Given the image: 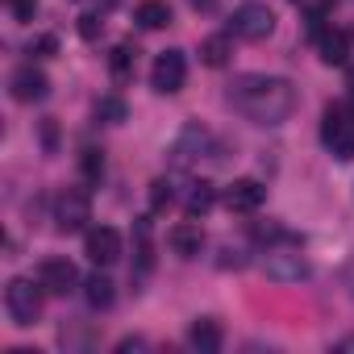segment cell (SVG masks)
<instances>
[{"label": "cell", "instance_id": "6da1fadb", "mask_svg": "<svg viewBox=\"0 0 354 354\" xmlns=\"http://www.w3.org/2000/svg\"><path fill=\"white\" fill-rule=\"evenodd\" d=\"M230 104L254 125H283L296 113V88L279 75H238L230 84Z\"/></svg>", "mask_w": 354, "mask_h": 354}, {"label": "cell", "instance_id": "7a4b0ae2", "mask_svg": "<svg viewBox=\"0 0 354 354\" xmlns=\"http://www.w3.org/2000/svg\"><path fill=\"white\" fill-rule=\"evenodd\" d=\"M321 142L329 146L333 158L354 162V113L346 104H329L325 121H321Z\"/></svg>", "mask_w": 354, "mask_h": 354}, {"label": "cell", "instance_id": "3957f363", "mask_svg": "<svg viewBox=\"0 0 354 354\" xmlns=\"http://www.w3.org/2000/svg\"><path fill=\"white\" fill-rule=\"evenodd\" d=\"M42 283H34V279H9V288H5V308H9V317H13V325H34L38 321V313H42Z\"/></svg>", "mask_w": 354, "mask_h": 354}, {"label": "cell", "instance_id": "277c9868", "mask_svg": "<svg viewBox=\"0 0 354 354\" xmlns=\"http://www.w3.org/2000/svg\"><path fill=\"white\" fill-rule=\"evenodd\" d=\"M184 80H188V59H184V50H162V55L154 59V67H150V88H154V92L171 96V92L184 88Z\"/></svg>", "mask_w": 354, "mask_h": 354}, {"label": "cell", "instance_id": "5b68a950", "mask_svg": "<svg viewBox=\"0 0 354 354\" xmlns=\"http://www.w3.org/2000/svg\"><path fill=\"white\" fill-rule=\"evenodd\" d=\"M55 221H59L63 234H80V230H88V221H92V201H88V192L67 188V192L59 196V205H55Z\"/></svg>", "mask_w": 354, "mask_h": 354}, {"label": "cell", "instance_id": "8992f818", "mask_svg": "<svg viewBox=\"0 0 354 354\" xmlns=\"http://www.w3.org/2000/svg\"><path fill=\"white\" fill-rule=\"evenodd\" d=\"M263 271H267V279H275V283H300V279H308V263H304V254H300L296 246H288V250H267V254H263Z\"/></svg>", "mask_w": 354, "mask_h": 354}, {"label": "cell", "instance_id": "52a82bcc", "mask_svg": "<svg viewBox=\"0 0 354 354\" xmlns=\"http://www.w3.org/2000/svg\"><path fill=\"white\" fill-rule=\"evenodd\" d=\"M234 34L246 38V42L271 38V34H275V13H271L267 5H242V9L234 13Z\"/></svg>", "mask_w": 354, "mask_h": 354}, {"label": "cell", "instance_id": "ba28073f", "mask_svg": "<svg viewBox=\"0 0 354 354\" xmlns=\"http://www.w3.org/2000/svg\"><path fill=\"white\" fill-rule=\"evenodd\" d=\"M38 283H42L50 296H67V292L80 288V271H75L71 259H46V263L38 267Z\"/></svg>", "mask_w": 354, "mask_h": 354}, {"label": "cell", "instance_id": "9c48e42d", "mask_svg": "<svg viewBox=\"0 0 354 354\" xmlns=\"http://www.w3.org/2000/svg\"><path fill=\"white\" fill-rule=\"evenodd\" d=\"M88 259H92L96 267L117 263V259H121V234H117L113 225H96V230H88Z\"/></svg>", "mask_w": 354, "mask_h": 354}, {"label": "cell", "instance_id": "30bf717a", "mask_svg": "<svg viewBox=\"0 0 354 354\" xmlns=\"http://www.w3.org/2000/svg\"><path fill=\"white\" fill-rule=\"evenodd\" d=\"M9 88H13V100H21V104H34V100H46V92H50V80H46L38 67H21V71H13Z\"/></svg>", "mask_w": 354, "mask_h": 354}, {"label": "cell", "instance_id": "8fae6325", "mask_svg": "<svg viewBox=\"0 0 354 354\" xmlns=\"http://www.w3.org/2000/svg\"><path fill=\"white\" fill-rule=\"evenodd\" d=\"M263 201H267V188H263L259 180H234V184L225 188V205H230V213H254Z\"/></svg>", "mask_w": 354, "mask_h": 354}, {"label": "cell", "instance_id": "7c38bea8", "mask_svg": "<svg viewBox=\"0 0 354 354\" xmlns=\"http://www.w3.org/2000/svg\"><path fill=\"white\" fill-rule=\"evenodd\" d=\"M167 246L180 254V259H196V254L205 250V230H201L196 221H180V225L167 234Z\"/></svg>", "mask_w": 354, "mask_h": 354}, {"label": "cell", "instance_id": "4fadbf2b", "mask_svg": "<svg viewBox=\"0 0 354 354\" xmlns=\"http://www.w3.org/2000/svg\"><path fill=\"white\" fill-rule=\"evenodd\" d=\"M350 50H354V34L350 30H325L321 34V63L337 67V63L350 59Z\"/></svg>", "mask_w": 354, "mask_h": 354}, {"label": "cell", "instance_id": "5bb4252c", "mask_svg": "<svg viewBox=\"0 0 354 354\" xmlns=\"http://www.w3.org/2000/svg\"><path fill=\"white\" fill-rule=\"evenodd\" d=\"M209 142H213V138H209L201 125H188V129L180 133V142H175V150H171V154H175V162H180V167H188V162H196V158L205 154V146H209Z\"/></svg>", "mask_w": 354, "mask_h": 354}, {"label": "cell", "instance_id": "9a60e30c", "mask_svg": "<svg viewBox=\"0 0 354 354\" xmlns=\"http://www.w3.org/2000/svg\"><path fill=\"white\" fill-rule=\"evenodd\" d=\"M188 342H192V350H201V354H217L221 342H225V333H221V325H217L213 317H205V321H196V325L188 329Z\"/></svg>", "mask_w": 354, "mask_h": 354}, {"label": "cell", "instance_id": "2e32d148", "mask_svg": "<svg viewBox=\"0 0 354 354\" xmlns=\"http://www.w3.org/2000/svg\"><path fill=\"white\" fill-rule=\"evenodd\" d=\"M133 17L142 30H162V26H171V5L167 0H142Z\"/></svg>", "mask_w": 354, "mask_h": 354}, {"label": "cell", "instance_id": "e0dca14e", "mask_svg": "<svg viewBox=\"0 0 354 354\" xmlns=\"http://www.w3.org/2000/svg\"><path fill=\"white\" fill-rule=\"evenodd\" d=\"M84 300L92 304V308H109L113 304V279L109 275H92V279H84Z\"/></svg>", "mask_w": 354, "mask_h": 354}, {"label": "cell", "instance_id": "ac0fdd59", "mask_svg": "<svg viewBox=\"0 0 354 354\" xmlns=\"http://www.w3.org/2000/svg\"><path fill=\"white\" fill-rule=\"evenodd\" d=\"M225 59H230V38L225 34H213V38L201 42V63L205 67H225Z\"/></svg>", "mask_w": 354, "mask_h": 354}, {"label": "cell", "instance_id": "d6986e66", "mask_svg": "<svg viewBox=\"0 0 354 354\" xmlns=\"http://www.w3.org/2000/svg\"><path fill=\"white\" fill-rule=\"evenodd\" d=\"M213 201H217V192H213V184H192V192H188V213L196 217V213H209L213 209Z\"/></svg>", "mask_w": 354, "mask_h": 354}, {"label": "cell", "instance_id": "ffe728a7", "mask_svg": "<svg viewBox=\"0 0 354 354\" xmlns=\"http://www.w3.org/2000/svg\"><path fill=\"white\" fill-rule=\"evenodd\" d=\"M133 55H138V50H129V46H117V50H113L109 67H113V75H117V80H125V75L133 71Z\"/></svg>", "mask_w": 354, "mask_h": 354}, {"label": "cell", "instance_id": "44dd1931", "mask_svg": "<svg viewBox=\"0 0 354 354\" xmlns=\"http://www.w3.org/2000/svg\"><path fill=\"white\" fill-rule=\"evenodd\" d=\"M96 117H100V121H125V100H121V96H104V100L96 104Z\"/></svg>", "mask_w": 354, "mask_h": 354}, {"label": "cell", "instance_id": "7402d4cb", "mask_svg": "<svg viewBox=\"0 0 354 354\" xmlns=\"http://www.w3.org/2000/svg\"><path fill=\"white\" fill-rule=\"evenodd\" d=\"M80 167H84V180H100V175H104V154L100 150H84V158H80Z\"/></svg>", "mask_w": 354, "mask_h": 354}, {"label": "cell", "instance_id": "603a6c76", "mask_svg": "<svg viewBox=\"0 0 354 354\" xmlns=\"http://www.w3.org/2000/svg\"><path fill=\"white\" fill-rule=\"evenodd\" d=\"M254 238H259V242H296V238H292L283 225H275V221H267V225H254ZM296 246H300V242H296Z\"/></svg>", "mask_w": 354, "mask_h": 354}, {"label": "cell", "instance_id": "cb8c5ba5", "mask_svg": "<svg viewBox=\"0 0 354 354\" xmlns=\"http://www.w3.org/2000/svg\"><path fill=\"white\" fill-rule=\"evenodd\" d=\"M100 34H104V21H100L96 13H84V17H80V38H84V42H96Z\"/></svg>", "mask_w": 354, "mask_h": 354}, {"label": "cell", "instance_id": "d4e9b609", "mask_svg": "<svg viewBox=\"0 0 354 354\" xmlns=\"http://www.w3.org/2000/svg\"><path fill=\"white\" fill-rule=\"evenodd\" d=\"M150 205H154V209H167V205H171V184H167V180H154V188H150Z\"/></svg>", "mask_w": 354, "mask_h": 354}, {"label": "cell", "instance_id": "484cf974", "mask_svg": "<svg viewBox=\"0 0 354 354\" xmlns=\"http://www.w3.org/2000/svg\"><path fill=\"white\" fill-rule=\"evenodd\" d=\"M9 9H13V17H17V21H30V17H34V9H38V0H9Z\"/></svg>", "mask_w": 354, "mask_h": 354}, {"label": "cell", "instance_id": "4316f807", "mask_svg": "<svg viewBox=\"0 0 354 354\" xmlns=\"http://www.w3.org/2000/svg\"><path fill=\"white\" fill-rule=\"evenodd\" d=\"M192 9H196V13H213V9H217V0H192Z\"/></svg>", "mask_w": 354, "mask_h": 354}, {"label": "cell", "instance_id": "83f0119b", "mask_svg": "<svg viewBox=\"0 0 354 354\" xmlns=\"http://www.w3.org/2000/svg\"><path fill=\"white\" fill-rule=\"evenodd\" d=\"M142 346H146V342H142V337H125V342H121V346H117V350H142Z\"/></svg>", "mask_w": 354, "mask_h": 354}, {"label": "cell", "instance_id": "f1b7e54d", "mask_svg": "<svg viewBox=\"0 0 354 354\" xmlns=\"http://www.w3.org/2000/svg\"><path fill=\"white\" fill-rule=\"evenodd\" d=\"M337 350H354V333H350V337H342V342H337Z\"/></svg>", "mask_w": 354, "mask_h": 354}, {"label": "cell", "instance_id": "f546056e", "mask_svg": "<svg viewBox=\"0 0 354 354\" xmlns=\"http://www.w3.org/2000/svg\"><path fill=\"white\" fill-rule=\"evenodd\" d=\"M346 88H350V96H354V67L346 71Z\"/></svg>", "mask_w": 354, "mask_h": 354}, {"label": "cell", "instance_id": "4dcf8cb0", "mask_svg": "<svg viewBox=\"0 0 354 354\" xmlns=\"http://www.w3.org/2000/svg\"><path fill=\"white\" fill-rule=\"evenodd\" d=\"M296 5H300V0H296Z\"/></svg>", "mask_w": 354, "mask_h": 354}]
</instances>
